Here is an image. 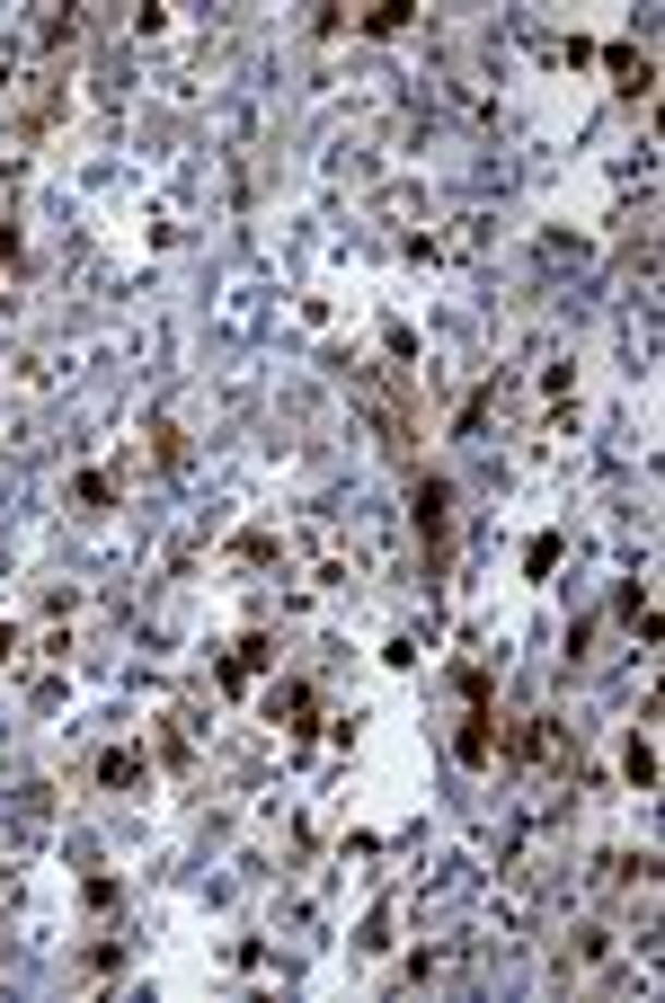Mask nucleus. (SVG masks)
Returning <instances> with one entry per match:
<instances>
[{
	"instance_id": "obj_1",
	"label": "nucleus",
	"mask_w": 665,
	"mask_h": 1003,
	"mask_svg": "<svg viewBox=\"0 0 665 1003\" xmlns=\"http://www.w3.org/2000/svg\"><path fill=\"white\" fill-rule=\"evenodd\" d=\"M257 666H266V640H240V648L222 657V684H249V676H257Z\"/></svg>"
},
{
	"instance_id": "obj_2",
	"label": "nucleus",
	"mask_w": 665,
	"mask_h": 1003,
	"mask_svg": "<svg viewBox=\"0 0 665 1003\" xmlns=\"http://www.w3.org/2000/svg\"><path fill=\"white\" fill-rule=\"evenodd\" d=\"M418 533H426V542H435V551H444V489H435V480H426V489H418Z\"/></svg>"
}]
</instances>
